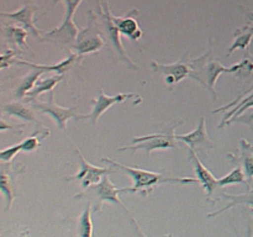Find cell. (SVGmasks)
<instances>
[{"label":"cell","instance_id":"6da1fadb","mask_svg":"<svg viewBox=\"0 0 253 237\" xmlns=\"http://www.w3.org/2000/svg\"><path fill=\"white\" fill-rule=\"evenodd\" d=\"M103 162L109 163V164L118 167L123 169L124 172L127 173L133 180L132 188H124L123 193H142L143 195H148L152 193L157 185L165 184V183H178V184H189V183H197L198 179L194 178H169L163 177L160 173L150 172V170L141 169V168H133L124 165L111 158H101Z\"/></svg>","mask_w":253,"mask_h":237},{"label":"cell","instance_id":"7a4b0ae2","mask_svg":"<svg viewBox=\"0 0 253 237\" xmlns=\"http://www.w3.org/2000/svg\"><path fill=\"white\" fill-rule=\"evenodd\" d=\"M58 1H63L66 4L63 24L52 31L44 32L41 37V41H54L61 44H72L78 39V35L81 32L77 25L74 24L73 16L76 14L77 7L81 5L83 0H53V4H57Z\"/></svg>","mask_w":253,"mask_h":237},{"label":"cell","instance_id":"3957f363","mask_svg":"<svg viewBox=\"0 0 253 237\" xmlns=\"http://www.w3.org/2000/svg\"><path fill=\"white\" fill-rule=\"evenodd\" d=\"M175 133L174 127H170L169 131L160 133H152L142 137H133V146H126L120 148V151L130 150L131 152H135L138 150H145L147 155L150 156L153 151L157 150H168V148H175Z\"/></svg>","mask_w":253,"mask_h":237},{"label":"cell","instance_id":"277c9868","mask_svg":"<svg viewBox=\"0 0 253 237\" xmlns=\"http://www.w3.org/2000/svg\"><path fill=\"white\" fill-rule=\"evenodd\" d=\"M200 59L202 58L195 59V61H179L173 64H161L152 61L151 62V67H152L153 71L158 72L161 74H165L166 83L168 85L179 83V81H182L187 77H193L197 80L202 81V79L194 74V64H198V62H200Z\"/></svg>","mask_w":253,"mask_h":237},{"label":"cell","instance_id":"5b68a950","mask_svg":"<svg viewBox=\"0 0 253 237\" xmlns=\"http://www.w3.org/2000/svg\"><path fill=\"white\" fill-rule=\"evenodd\" d=\"M32 108L37 109L40 113L47 114L51 116L57 122L59 128L66 130V125L71 118H77V120H83L84 115H78L77 114V108H63L61 105H57L54 101L53 90L49 91V100L47 103H31Z\"/></svg>","mask_w":253,"mask_h":237},{"label":"cell","instance_id":"8992f818","mask_svg":"<svg viewBox=\"0 0 253 237\" xmlns=\"http://www.w3.org/2000/svg\"><path fill=\"white\" fill-rule=\"evenodd\" d=\"M77 153H78L79 158H81V168H79L77 174L67 177V182L78 180V182H81L82 188H83L84 190H86L90 187H93V185L100 183V180L103 179L104 175L114 173V170L110 169V167H96V165H93L91 163L86 162L85 158L83 157L82 152L79 151V148H77Z\"/></svg>","mask_w":253,"mask_h":237},{"label":"cell","instance_id":"52a82bcc","mask_svg":"<svg viewBox=\"0 0 253 237\" xmlns=\"http://www.w3.org/2000/svg\"><path fill=\"white\" fill-rule=\"evenodd\" d=\"M104 46H105V41L100 32L95 30V19H94L93 12H90L88 27L81 30L78 39H77V43L72 47L76 49L79 56H84V54L100 51Z\"/></svg>","mask_w":253,"mask_h":237},{"label":"cell","instance_id":"ba28073f","mask_svg":"<svg viewBox=\"0 0 253 237\" xmlns=\"http://www.w3.org/2000/svg\"><path fill=\"white\" fill-rule=\"evenodd\" d=\"M124 188H118L109 178V174L104 175L103 179L100 180V183L93 185V187L89 188V190H84V192H89L90 194H93L94 197L98 199V204L95 205V211H101V207H103L104 201H110L114 204L120 205L121 207L126 209L125 204L121 201V199L119 198V194L123 193Z\"/></svg>","mask_w":253,"mask_h":237},{"label":"cell","instance_id":"9c48e42d","mask_svg":"<svg viewBox=\"0 0 253 237\" xmlns=\"http://www.w3.org/2000/svg\"><path fill=\"white\" fill-rule=\"evenodd\" d=\"M132 98L140 99L141 96L135 93H121L113 96H109L104 93L103 89H100V94H99L98 98H95L91 101V103H93V110H91V113L88 114V115H84V118H90L91 123H93V125H96L99 118H100L109 108L114 106L115 104L124 103V101L127 100V99Z\"/></svg>","mask_w":253,"mask_h":237},{"label":"cell","instance_id":"30bf717a","mask_svg":"<svg viewBox=\"0 0 253 237\" xmlns=\"http://www.w3.org/2000/svg\"><path fill=\"white\" fill-rule=\"evenodd\" d=\"M189 159L192 160L193 167H194L195 174H197L198 182L202 184V187L204 188L205 193H207V197H211L212 193L215 192L217 187L220 188L219 185V179L212 175V173L200 162V159L198 158L197 153L194 152V148L189 147Z\"/></svg>","mask_w":253,"mask_h":237},{"label":"cell","instance_id":"8fae6325","mask_svg":"<svg viewBox=\"0 0 253 237\" xmlns=\"http://www.w3.org/2000/svg\"><path fill=\"white\" fill-rule=\"evenodd\" d=\"M36 11V7L32 6L31 4H25L24 6L20 7L19 10H16L15 12H1V16L9 17L12 21L19 22L22 25L25 30L29 31V34H31L32 36H35L36 39L41 40V34H40V30L37 29L36 25H35V19L34 15Z\"/></svg>","mask_w":253,"mask_h":237},{"label":"cell","instance_id":"7c38bea8","mask_svg":"<svg viewBox=\"0 0 253 237\" xmlns=\"http://www.w3.org/2000/svg\"><path fill=\"white\" fill-rule=\"evenodd\" d=\"M101 10H103V11L100 12V16L103 17L104 22H105L106 34H108L109 37H110L111 42H113V44H114V47L116 48V51L119 52V54L123 57V59L126 62V63L130 64L133 69H138V67L136 66L132 61H131L130 57L126 56L125 47H124L123 41H121V37H120V31H119V29L116 27L115 22H114L113 15H111V12L109 11V6L106 5L105 9H101Z\"/></svg>","mask_w":253,"mask_h":237},{"label":"cell","instance_id":"4fadbf2b","mask_svg":"<svg viewBox=\"0 0 253 237\" xmlns=\"http://www.w3.org/2000/svg\"><path fill=\"white\" fill-rule=\"evenodd\" d=\"M231 106H235V108L232 109V110L227 111L226 115L224 116V121H222L221 125H220L219 127H222V126L226 125V123H231L232 121L237 120V118H239L240 115H242V114H244L247 109L252 108L253 106V90L250 91V93L245 94V95L239 96L236 100L232 101V103H230L229 105L222 106V108L215 110L214 113H219V111L227 110V109H230Z\"/></svg>","mask_w":253,"mask_h":237},{"label":"cell","instance_id":"5bb4252c","mask_svg":"<svg viewBox=\"0 0 253 237\" xmlns=\"http://www.w3.org/2000/svg\"><path fill=\"white\" fill-rule=\"evenodd\" d=\"M244 67V61L239 64H235L232 67H224L221 63L215 61H210L207 68V77H208V85H209L210 91L212 93L214 98H217L216 93H215V84H216L217 79L222 73H236L239 74L240 71Z\"/></svg>","mask_w":253,"mask_h":237},{"label":"cell","instance_id":"9a60e30c","mask_svg":"<svg viewBox=\"0 0 253 237\" xmlns=\"http://www.w3.org/2000/svg\"><path fill=\"white\" fill-rule=\"evenodd\" d=\"M175 138L178 141H183V142L187 143L189 147L195 148L197 146L207 145V146H212L211 141H210L209 136L207 132V122H205V118H200L199 125L197 126L194 131L189 133H185V135H175Z\"/></svg>","mask_w":253,"mask_h":237},{"label":"cell","instance_id":"2e32d148","mask_svg":"<svg viewBox=\"0 0 253 237\" xmlns=\"http://www.w3.org/2000/svg\"><path fill=\"white\" fill-rule=\"evenodd\" d=\"M113 20L120 34L130 37L132 41H137L142 37V30H141L140 25L137 24L135 17H132L131 15H127L125 17L113 16Z\"/></svg>","mask_w":253,"mask_h":237},{"label":"cell","instance_id":"e0dca14e","mask_svg":"<svg viewBox=\"0 0 253 237\" xmlns=\"http://www.w3.org/2000/svg\"><path fill=\"white\" fill-rule=\"evenodd\" d=\"M78 58V54L76 53H72L71 56L67 57L66 59H63L62 62L59 63L53 64V66H44V64H35L31 63V62H27V61H19V59H14L12 61V64H21V66H27L30 68H34V69H41L43 71L44 73L46 72H56L57 74H63L71 68L72 64L74 63V61Z\"/></svg>","mask_w":253,"mask_h":237},{"label":"cell","instance_id":"ac0fdd59","mask_svg":"<svg viewBox=\"0 0 253 237\" xmlns=\"http://www.w3.org/2000/svg\"><path fill=\"white\" fill-rule=\"evenodd\" d=\"M2 113L6 114L9 116H15V118H19L21 120L27 121V122H34L39 123V121L36 120V116H35L34 111L30 108L25 106L21 103H11L6 104V105L2 106ZM41 125V123H39Z\"/></svg>","mask_w":253,"mask_h":237},{"label":"cell","instance_id":"d6986e66","mask_svg":"<svg viewBox=\"0 0 253 237\" xmlns=\"http://www.w3.org/2000/svg\"><path fill=\"white\" fill-rule=\"evenodd\" d=\"M62 79H63V76H62V74H56V76L49 77V78L39 80L36 83V85H35V88L26 95V101H32L35 100L37 96L41 95V94L47 93V91H48V93L52 91L54 89V86H56L59 81H62Z\"/></svg>","mask_w":253,"mask_h":237},{"label":"cell","instance_id":"ffe728a7","mask_svg":"<svg viewBox=\"0 0 253 237\" xmlns=\"http://www.w3.org/2000/svg\"><path fill=\"white\" fill-rule=\"evenodd\" d=\"M43 73L44 72L41 71V69H34V71L30 72L29 74H26V76L22 78L21 83L19 84L16 90H15V96H16L17 99L26 98L27 94L35 88L36 83L39 81V78Z\"/></svg>","mask_w":253,"mask_h":237},{"label":"cell","instance_id":"44dd1931","mask_svg":"<svg viewBox=\"0 0 253 237\" xmlns=\"http://www.w3.org/2000/svg\"><path fill=\"white\" fill-rule=\"evenodd\" d=\"M91 202L84 209L78 220V236L79 237H93V220H91Z\"/></svg>","mask_w":253,"mask_h":237},{"label":"cell","instance_id":"7402d4cb","mask_svg":"<svg viewBox=\"0 0 253 237\" xmlns=\"http://www.w3.org/2000/svg\"><path fill=\"white\" fill-rule=\"evenodd\" d=\"M253 39V27H245V29L239 30L235 36L234 43L230 47L229 52H227V56H231L232 52L236 51V49H247L249 48L250 43H251Z\"/></svg>","mask_w":253,"mask_h":237},{"label":"cell","instance_id":"603a6c76","mask_svg":"<svg viewBox=\"0 0 253 237\" xmlns=\"http://www.w3.org/2000/svg\"><path fill=\"white\" fill-rule=\"evenodd\" d=\"M224 197L226 199L231 200V204L226 205L225 207H222L221 210H217V211L211 212L209 214L208 216L212 217V216H216V215L221 214V212L226 211V210L231 209V207L236 206L237 204H247V205H253V190H250V192L245 193V194H239V195H231V194H224Z\"/></svg>","mask_w":253,"mask_h":237},{"label":"cell","instance_id":"cb8c5ba5","mask_svg":"<svg viewBox=\"0 0 253 237\" xmlns=\"http://www.w3.org/2000/svg\"><path fill=\"white\" fill-rule=\"evenodd\" d=\"M5 34H6V39L9 40L10 43H14L19 47H26L29 48V44H27V35L29 31L25 30L24 27L14 26V25H10L6 30H5Z\"/></svg>","mask_w":253,"mask_h":237},{"label":"cell","instance_id":"d4e9b609","mask_svg":"<svg viewBox=\"0 0 253 237\" xmlns=\"http://www.w3.org/2000/svg\"><path fill=\"white\" fill-rule=\"evenodd\" d=\"M241 160L244 170L249 179L253 178V146L245 140H241Z\"/></svg>","mask_w":253,"mask_h":237},{"label":"cell","instance_id":"484cf974","mask_svg":"<svg viewBox=\"0 0 253 237\" xmlns=\"http://www.w3.org/2000/svg\"><path fill=\"white\" fill-rule=\"evenodd\" d=\"M237 183H246L247 184L246 173H245V170L242 169L241 165L235 167L229 174L219 179L220 188L226 187V185H230V184H237Z\"/></svg>","mask_w":253,"mask_h":237},{"label":"cell","instance_id":"4316f807","mask_svg":"<svg viewBox=\"0 0 253 237\" xmlns=\"http://www.w3.org/2000/svg\"><path fill=\"white\" fill-rule=\"evenodd\" d=\"M0 189H1L2 195L5 198V201H6V210H9L11 207L12 201H14V193H12V184H11V179H10V175H7L5 173L4 168L1 169V175H0Z\"/></svg>","mask_w":253,"mask_h":237},{"label":"cell","instance_id":"83f0119b","mask_svg":"<svg viewBox=\"0 0 253 237\" xmlns=\"http://www.w3.org/2000/svg\"><path fill=\"white\" fill-rule=\"evenodd\" d=\"M22 147H21V143H17V145L11 146V147H7L5 150H2L0 152V158H1L2 162H7L10 163L12 159H14L15 156L17 155L19 152H21Z\"/></svg>","mask_w":253,"mask_h":237},{"label":"cell","instance_id":"f1b7e54d","mask_svg":"<svg viewBox=\"0 0 253 237\" xmlns=\"http://www.w3.org/2000/svg\"><path fill=\"white\" fill-rule=\"evenodd\" d=\"M40 146H41V142H40V137L37 136H30L21 142L22 152H34Z\"/></svg>","mask_w":253,"mask_h":237},{"label":"cell","instance_id":"f546056e","mask_svg":"<svg viewBox=\"0 0 253 237\" xmlns=\"http://www.w3.org/2000/svg\"><path fill=\"white\" fill-rule=\"evenodd\" d=\"M16 54V51L15 49H9V51L4 52L1 54V58H0V68L5 69L7 67H10L12 64V61H14V57Z\"/></svg>","mask_w":253,"mask_h":237},{"label":"cell","instance_id":"4dcf8cb0","mask_svg":"<svg viewBox=\"0 0 253 237\" xmlns=\"http://www.w3.org/2000/svg\"><path fill=\"white\" fill-rule=\"evenodd\" d=\"M132 224H133V226H135V230H136V234H137V236L138 237H147L146 236L145 234H143L142 232V230L140 229V225L137 224V222H136V220L135 219H132ZM163 237H173V235H166V236H163Z\"/></svg>","mask_w":253,"mask_h":237},{"label":"cell","instance_id":"1f68e13d","mask_svg":"<svg viewBox=\"0 0 253 237\" xmlns=\"http://www.w3.org/2000/svg\"><path fill=\"white\" fill-rule=\"evenodd\" d=\"M20 237H31V236H30L29 232H27V231H24V232H22L21 235H20Z\"/></svg>","mask_w":253,"mask_h":237},{"label":"cell","instance_id":"d6a6232c","mask_svg":"<svg viewBox=\"0 0 253 237\" xmlns=\"http://www.w3.org/2000/svg\"><path fill=\"white\" fill-rule=\"evenodd\" d=\"M247 17H249L250 21H253V11L249 12V14H247Z\"/></svg>","mask_w":253,"mask_h":237},{"label":"cell","instance_id":"836d02e7","mask_svg":"<svg viewBox=\"0 0 253 237\" xmlns=\"http://www.w3.org/2000/svg\"><path fill=\"white\" fill-rule=\"evenodd\" d=\"M247 121H249V122H253V114L250 116V120H247Z\"/></svg>","mask_w":253,"mask_h":237}]
</instances>
